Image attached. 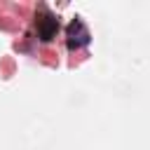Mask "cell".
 <instances>
[{
	"mask_svg": "<svg viewBox=\"0 0 150 150\" xmlns=\"http://www.w3.org/2000/svg\"><path fill=\"white\" fill-rule=\"evenodd\" d=\"M35 30H38V35H40V40H52L54 35H56V30H59V19L52 14V12H47V9H42V12H38V16H35Z\"/></svg>",
	"mask_w": 150,
	"mask_h": 150,
	"instance_id": "cell-1",
	"label": "cell"
},
{
	"mask_svg": "<svg viewBox=\"0 0 150 150\" xmlns=\"http://www.w3.org/2000/svg\"><path fill=\"white\" fill-rule=\"evenodd\" d=\"M87 42H89V30H87L84 21L75 16V19L68 23V47H70V49H80V47H84Z\"/></svg>",
	"mask_w": 150,
	"mask_h": 150,
	"instance_id": "cell-2",
	"label": "cell"
}]
</instances>
